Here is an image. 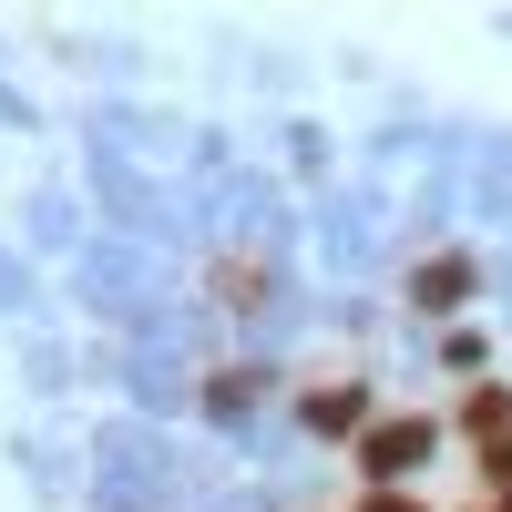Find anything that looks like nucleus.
<instances>
[{"mask_svg": "<svg viewBox=\"0 0 512 512\" xmlns=\"http://www.w3.org/2000/svg\"><path fill=\"white\" fill-rule=\"evenodd\" d=\"M420 461H431V420H369V431H359V472L379 492H400Z\"/></svg>", "mask_w": 512, "mask_h": 512, "instance_id": "1", "label": "nucleus"}, {"mask_svg": "<svg viewBox=\"0 0 512 512\" xmlns=\"http://www.w3.org/2000/svg\"><path fill=\"white\" fill-rule=\"evenodd\" d=\"M318 256H328V267H349V277L379 256V236H369V216H359L349 195H338V205H318Z\"/></svg>", "mask_w": 512, "mask_h": 512, "instance_id": "2", "label": "nucleus"}, {"mask_svg": "<svg viewBox=\"0 0 512 512\" xmlns=\"http://www.w3.org/2000/svg\"><path fill=\"white\" fill-rule=\"evenodd\" d=\"M123 379H134V410H185V369L154 349H123Z\"/></svg>", "mask_w": 512, "mask_h": 512, "instance_id": "3", "label": "nucleus"}, {"mask_svg": "<svg viewBox=\"0 0 512 512\" xmlns=\"http://www.w3.org/2000/svg\"><path fill=\"white\" fill-rule=\"evenodd\" d=\"M297 420H308L318 441H359V431H369V390H318Z\"/></svg>", "mask_w": 512, "mask_h": 512, "instance_id": "4", "label": "nucleus"}, {"mask_svg": "<svg viewBox=\"0 0 512 512\" xmlns=\"http://www.w3.org/2000/svg\"><path fill=\"white\" fill-rule=\"evenodd\" d=\"M472 287H482V267H472V256H431V267H420V287H410V297H420V308H461V297H472Z\"/></svg>", "mask_w": 512, "mask_h": 512, "instance_id": "5", "label": "nucleus"}, {"mask_svg": "<svg viewBox=\"0 0 512 512\" xmlns=\"http://www.w3.org/2000/svg\"><path fill=\"white\" fill-rule=\"evenodd\" d=\"M31 236H41V246H82V205H72L62 185H41V195H31Z\"/></svg>", "mask_w": 512, "mask_h": 512, "instance_id": "6", "label": "nucleus"}, {"mask_svg": "<svg viewBox=\"0 0 512 512\" xmlns=\"http://www.w3.org/2000/svg\"><path fill=\"white\" fill-rule=\"evenodd\" d=\"M482 216H502V226H512V144H492V154H482Z\"/></svg>", "mask_w": 512, "mask_h": 512, "instance_id": "7", "label": "nucleus"}, {"mask_svg": "<svg viewBox=\"0 0 512 512\" xmlns=\"http://www.w3.org/2000/svg\"><path fill=\"white\" fill-rule=\"evenodd\" d=\"M31 308H41V277L21 256H0V318H31Z\"/></svg>", "mask_w": 512, "mask_h": 512, "instance_id": "8", "label": "nucleus"}, {"mask_svg": "<svg viewBox=\"0 0 512 512\" xmlns=\"http://www.w3.org/2000/svg\"><path fill=\"white\" fill-rule=\"evenodd\" d=\"M205 410H216V420H246V410H256V379H246V369L205 379Z\"/></svg>", "mask_w": 512, "mask_h": 512, "instance_id": "9", "label": "nucleus"}, {"mask_svg": "<svg viewBox=\"0 0 512 512\" xmlns=\"http://www.w3.org/2000/svg\"><path fill=\"white\" fill-rule=\"evenodd\" d=\"M287 144H297V175H328V134H318V123H297Z\"/></svg>", "mask_w": 512, "mask_h": 512, "instance_id": "10", "label": "nucleus"}, {"mask_svg": "<svg viewBox=\"0 0 512 512\" xmlns=\"http://www.w3.org/2000/svg\"><path fill=\"white\" fill-rule=\"evenodd\" d=\"M0 123H11V134H41V113H31V103L11 93V82H0Z\"/></svg>", "mask_w": 512, "mask_h": 512, "instance_id": "11", "label": "nucleus"}, {"mask_svg": "<svg viewBox=\"0 0 512 512\" xmlns=\"http://www.w3.org/2000/svg\"><path fill=\"white\" fill-rule=\"evenodd\" d=\"M369 512H420V502H400V492H369Z\"/></svg>", "mask_w": 512, "mask_h": 512, "instance_id": "12", "label": "nucleus"}, {"mask_svg": "<svg viewBox=\"0 0 512 512\" xmlns=\"http://www.w3.org/2000/svg\"><path fill=\"white\" fill-rule=\"evenodd\" d=\"M502 31H512V21H502Z\"/></svg>", "mask_w": 512, "mask_h": 512, "instance_id": "13", "label": "nucleus"}]
</instances>
